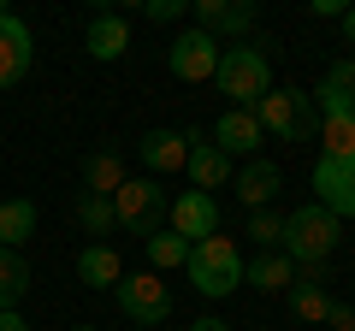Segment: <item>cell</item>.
<instances>
[{
	"mask_svg": "<svg viewBox=\"0 0 355 331\" xmlns=\"http://www.w3.org/2000/svg\"><path fill=\"white\" fill-rule=\"evenodd\" d=\"M320 118H355V60H338L320 83Z\"/></svg>",
	"mask_w": 355,
	"mask_h": 331,
	"instance_id": "obj_18",
	"label": "cell"
},
{
	"mask_svg": "<svg viewBox=\"0 0 355 331\" xmlns=\"http://www.w3.org/2000/svg\"><path fill=\"white\" fill-rule=\"evenodd\" d=\"M166 225H172L184 242L219 237V202H214V195H202V190H184L172 207H166Z\"/></svg>",
	"mask_w": 355,
	"mask_h": 331,
	"instance_id": "obj_10",
	"label": "cell"
},
{
	"mask_svg": "<svg viewBox=\"0 0 355 331\" xmlns=\"http://www.w3.org/2000/svg\"><path fill=\"white\" fill-rule=\"evenodd\" d=\"M214 83H219V95H225V107L254 113V107L272 95V65H266L261 48H225V53H219Z\"/></svg>",
	"mask_w": 355,
	"mask_h": 331,
	"instance_id": "obj_2",
	"label": "cell"
},
{
	"mask_svg": "<svg viewBox=\"0 0 355 331\" xmlns=\"http://www.w3.org/2000/svg\"><path fill=\"white\" fill-rule=\"evenodd\" d=\"M190 331H231V325H225V319H219V314H202V319H196Z\"/></svg>",
	"mask_w": 355,
	"mask_h": 331,
	"instance_id": "obj_32",
	"label": "cell"
},
{
	"mask_svg": "<svg viewBox=\"0 0 355 331\" xmlns=\"http://www.w3.org/2000/svg\"><path fill=\"white\" fill-rule=\"evenodd\" d=\"M320 142H326L320 154L331 160H355V118H320Z\"/></svg>",
	"mask_w": 355,
	"mask_h": 331,
	"instance_id": "obj_26",
	"label": "cell"
},
{
	"mask_svg": "<svg viewBox=\"0 0 355 331\" xmlns=\"http://www.w3.org/2000/svg\"><path fill=\"white\" fill-rule=\"evenodd\" d=\"M77 225H83L89 237H113V231H119L113 195H77Z\"/></svg>",
	"mask_w": 355,
	"mask_h": 331,
	"instance_id": "obj_23",
	"label": "cell"
},
{
	"mask_svg": "<svg viewBox=\"0 0 355 331\" xmlns=\"http://www.w3.org/2000/svg\"><path fill=\"white\" fill-rule=\"evenodd\" d=\"M261 142H266V130H261L254 113H243V107H225V113H219V125H214V148L219 154H249L254 160Z\"/></svg>",
	"mask_w": 355,
	"mask_h": 331,
	"instance_id": "obj_11",
	"label": "cell"
},
{
	"mask_svg": "<svg viewBox=\"0 0 355 331\" xmlns=\"http://www.w3.org/2000/svg\"><path fill=\"white\" fill-rule=\"evenodd\" d=\"M231 190H237V202L249 207V213H261V207H272V195L284 190V172L272 160H249L237 178H231Z\"/></svg>",
	"mask_w": 355,
	"mask_h": 331,
	"instance_id": "obj_12",
	"label": "cell"
},
{
	"mask_svg": "<svg viewBox=\"0 0 355 331\" xmlns=\"http://www.w3.org/2000/svg\"><path fill=\"white\" fill-rule=\"evenodd\" d=\"M243 284H254V290H266V296H291V284H296V260L284 255V249H261V255L243 267Z\"/></svg>",
	"mask_w": 355,
	"mask_h": 331,
	"instance_id": "obj_14",
	"label": "cell"
},
{
	"mask_svg": "<svg viewBox=\"0 0 355 331\" xmlns=\"http://www.w3.org/2000/svg\"><path fill=\"white\" fill-rule=\"evenodd\" d=\"M30 60H36V42H30V24L12 18L0 6V89H18L30 77Z\"/></svg>",
	"mask_w": 355,
	"mask_h": 331,
	"instance_id": "obj_9",
	"label": "cell"
},
{
	"mask_svg": "<svg viewBox=\"0 0 355 331\" xmlns=\"http://www.w3.org/2000/svg\"><path fill=\"white\" fill-rule=\"evenodd\" d=\"M314 202L326 207V213L338 219H355V160H331V154H320L314 160Z\"/></svg>",
	"mask_w": 355,
	"mask_h": 331,
	"instance_id": "obj_8",
	"label": "cell"
},
{
	"mask_svg": "<svg viewBox=\"0 0 355 331\" xmlns=\"http://www.w3.org/2000/svg\"><path fill=\"white\" fill-rule=\"evenodd\" d=\"M113 302H119V314L137 319V325H166V319H172V290L160 284V272H125L119 290H113Z\"/></svg>",
	"mask_w": 355,
	"mask_h": 331,
	"instance_id": "obj_6",
	"label": "cell"
},
{
	"mask_svg": "<svg viewBox=\"0 0 355 331\" xmlns=\"http://www.w3.org/2000/svg\"><path fill=\"white\" fill-rule=\"evenodd\" d=\"M291 314L308 319V325H326V314H331V290H326V284H291Z\"/></svg>",
	"mask_w": 355,
	"mask_h": 331,
	"instance_id": "obj_24",
	"label": "cell"
},
{
	"mask_svg": "<svg viewBox=\"0 0 355 331\" xmlns=\"http://www.w3.org/2000/svg\"><path fill=\"white\" fill-rule=\"evenodd\" d=\"M219 36H207L202 24L196 30H184V36L166 48V65H172V77H184V83H207V77L219 71Z\"/></svg>",
	"mask_w": 355,
	"mask_h": 331,
	"instance_id": "obj_7",
	"label": "cell"
},
{
	"mask_svg": "<svg viewBox=\"0 0 355 331\" xmlns=\"http://www.w3.org/2000/svg\"><path fill=\"white\" fill-rule=\"evenodd\" d=\"M137 154L148 172H184L190 166V130H148L137 142Z\"/></svg>",
	"mask_w": 355,
	"mask_h": 331,
	"instance_id": "obj_13",
	"label": "cell"
},
{
	"mask_svg": "<svg viewBox=\"0 0 355 331\" xmlns=\"http://www.w3.org/2000/svg\"><path fill=\"white\" fill-rule=\"evenodd\" d=\"M243 267H249V260L237 255L231 237H202V242H190V267L184 272H190V284L207 302H219V296H231L243 284Z\"/></svg>",
	"mask_w": 355,
	"mask_h": 331,
	"instance_id": "obj_3",
	"label": "cell"
},
{
	"mask_svg": "<svg viewBox=\"0 0 355 331\" xmlns=\"http://www.w3.org/2000/svg\"><path fill=\"white\" fill-rule=\"evenodd\" d=\"M71 331H95V325H71Z\"/></svg>",
	"mask_w": 355,
	"mask_h": 331,
	"instance_id": "obj_35",
	"label": "cell"
},
{
	"mask_svg": "<svg viewBox=\"0 0 355 331\" xmlns=\"http://www.w3.org/2000/svg\"><path fill=\"white\" fill-rule=\"evenodd\" d=\"M0 331H30V325H24V314L12 307V314H0Z\"/></svg>",
	"mask_w": 355,
	"mask_h": 331,
	"instance_id": "obj_33",
	"label": "cell"
},
{
	"mask_svg": "<svg viewBox=\"0 0 355 331\" xmlns=\"http://www.w3.org/2000/svg\"><path fill=\"white\" fill-rule=\"evenodd\" d=\"M308 12H314V18H343V12H349V6H343V0H314Z\"/></svg>",
	"mask_w": 355,
	"mask_h": 331,
	"instance_id": "obj_30",
	"label": "cell"
},
{
	"mask_svg": "<svg viewBox=\"0 0 355 331\" xmlns=\"http://www.w3.org/2000/svg\"><path fill=\"white\" fill-rule=\"evenodd\" d=\"M30 290V260L24 249H0V314H12Z\"/></svg>",
	"mask_w": 355,
	"mask_h": 331,
	"instance_id": "obj_22",
	"label": "cell"
},
{
	"mask_svg": "<svg viewBox=\"0 0 355 331\" xmlns=\"http://www.w3.org/2000/svg\"><path fill=\"white\" fill-rule=\"evenodd\" d=\"M184 172H190V184L202 195H214V190H225V184H231V154H219L214 142H202L190 130V166H184Z\"/></svg>",
	"mask_w": 355,
	"mask_h": 331,
	"instance_id": "obj_15",
	"label": "cell"
},
{
	"mask_svg": "<svg viewBox=\"0 0 355 331\" xmlns=\"http://www.w3.org/2000/svg\"><path fill=\"white\" fill-rule=\"evenodd\" d=\"M125 178H130V172H125V160H119L113 148H95L83 160V195H119Z\"/></svg>",
	"mask_w": 355,
	"mask_h": 331,
	"instance_id": "obj_20",
	"label": "cell"
},
{
	"mask_svg": "<svg viewBox=\"0 0 355 331\" xmlns=\"http://www.w3.org/2000/svg\"><path fill=\"white\" fill-rule=\"evenodd\" d=\"M196 18H202L207 36H249L254 30V6L249 0H196Z\"/></svg>",
	"mask_w": 355,
	"mask_h": 331,
	"instance_id": "obj_16",
	"label": "cell"
},
{
	"mask_svg": "<svg viewBox=\"0 0 355 331\" xmlns=\"http://www.w3.org/2000/svg\"><path fill=\"white\" fill-rule=\"evenodd\" d=\"M338 242H343V219L326 213L320 202H308V207H296V213L284 219V242L279 249L296 260V267H326Z\"/></svg>",
	"mask_w": 355,
	"mask_h": 331,
	"instance_id": "obj_1",
	"label": "cell"
},
{
	"mask_svg": "<svg viewBox=\"0 0 355 331\" xmlns=\"http://www.w3.org/2000/svg\"><path fill=\"white\" fill-rule=\"evenodd\" d=\"M254 118H261L266 136H279V142H308L320 136V107L308 89H272L261 107H254Z\"/></svg>",
	"mask_w": 355,
	"mask_h": 331,
	"instance_id": "obj_4",
	"label": "cell"
},
{
	"mask_svg": "<svg viewBox=\"0 0 355 331\" xmlns=\"http://www.w3.org/2000/svg\"><path fill=\"white\" fill-rule=\"evenodd\" d=\"M83 48H89V60H101V65L125 60V48H130V24H125L119 12H95V18H89Z\"/></svg>",
	"mask_w": 355,
	"mask_h": 331,
	"instance_id": "obj_17",
	"label": "cell"
},
{
	"mask_svg": "<svg viewBox=\"0 0 355 331\" xmlns=\"http://www.w3.org/2000/svg\"><path fill=\"white\" fill-rule=\"evenodd\" d=\"M36 237V202L12 195V202H0V249H24Z\"/></svg>",
	"mask_w": 355,
	"mask_h": 331,
	"instance_id": "obj_21",
	"label": "cell"
},
{
	"mask_svg": "<svg viewBox=\"0 0 355 331\" xmlns=\"http://www.w3.org/2000/svg\"><path fill=\"white\" fill-rule=\"evenodd\" d=\"M77 278H83V290H119V278H125V260H119L107 242H89L83 255H77Z\"/></svg>",
	"mask_w": 355,
	"mask_h": 331,
	"instance_id": "obj_19",
	"label": "cell"
},
{
	"mask_svg": "<svg viewBox=\"0 0 355 331\" xmlns=\"http://www.w3.org/2000/svg\"><path fill=\"white\" fill-rule=\"evenodd\" d=\"M249 237L261 242V249H279L284 242V219L272 213V207H261V213H249Z\"/></svg>",
	"mask_w": 355,
	"mask_h": 331,
	"instance_id": "obj_27",
	"label": "cell"
},
{
	"mask_svg": "<svg viewBox=\"0 0 355 331\" xmlns=\"http://www.w3.org/2000/svg\"><path fill=\"white\" fill-rule=\"evenodd\" d=\"M343 36H349V48H355V6L343 12Z\"/></svg>",
	"mask_w": 355,
	"mask_h": 331,
	"instance_id": "obj_34",
	"label": "cell"
},
{
	"mask_svg": "<svg viewBox=\"0 0 355 331\" xmlns=\"http://www.w3.org/2000/svg\"><path fill=\"white\" fill-rule=\"evenodd\" d=\"M166 207H172V195H166L154 178H125V190L113 195L119 231H130V237H154V231L166 225Z\"/></svg>",
	"mask_w": 355,
	"mask_h": 331,
	"instance_id": "obj_5",
	"label": "cell"
},
{
	"mask_svg": "<svg viewBox=\"0 0 355 331\" xmlns=\"http://www.w3.org/2000/svg\"><path fill=\"white\" fill-rule=\"evenodd\" d=\"M142 18H154V24H172V18H184V0H142Z\"/></svg>",
	"mask_w": 355,
	"mask_h": 331,
	"instance_id": "obj_28",
	"label": "cell"
},
{
	"mask_svg": "<svg viewBox=\"0 0 355 331\" xmlns=\"http://www.w3.org/2000/svg\"><path fill=\"white\" fill-rule=\"evenodd\" d=\"M148 267H154V272L190 267V242L178 237V231H154V237H148Z\"/></svg>",
	"mask_w": 355,
	"mask_h": 331,
	"instance_id": "obj_25",
	"label": "cell"
},
{
	"mask_svg": "<svg viewBox=\"0 0 355 331\" xmlns=\"http://www.w3.org/2000/svg\"><path fill=\"white\" fill-rule=\"evenodd\" d=\"M326 331H355V307H349V302H331V314H326Z\"/></svg>",
	"mask_w": 355,
	"mask_h": 331,
	"instance_id": "obj_29",
	"label": "cell"
},
{
	"mask_svg": "<svg viewBox=\"0 0 355 331\" xmlns=\"http://www.w3.org/2000/svg\"><path fill=\"white\" fill-rule=\"evenodd\" d=\"M296 284H326V267H296Z\"/></svg>",
	"mask_w": 355,
	"mask_h": 331,
	"instance_id": "obj_31",
	"label": "cell"
}]
</instances>
